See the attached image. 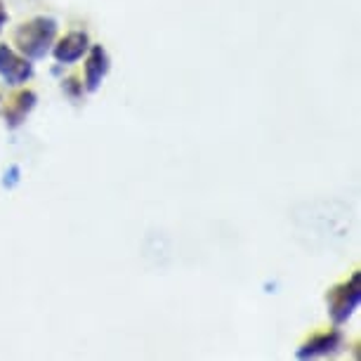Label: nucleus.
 Listing matches in <instances>:
<instances>
[{
	"label": "nucleus",
	"mask_w": 361,
	"mask_h": 361,
	"mask_svg": "<svg viewBox=\"0 0 361 361\" xmlns=\"http://www.w3.org/2000/svg\"><path fill=\"white\" fill-rule=\"evenodd\" d=\"M57 19L52 17H33L15 31V50L22 52L26 59L38 62L50 54L54 40H57Z\"/></svg>",
	"instance_id": "f257e3e1"
},
{
	"label": "nucleus",
	"mask_w": 361,
	"mask_h": 361,
	"mask_svg": "<svg viewBox=\"0 0 361 361\" xmlns=\"http://www.w3.org/2000/svg\"><path fill=\"white\" fill-rule=\"evenodd\" d=\"M326 302H329V317H331L333 326H343L350 322L361 302V274L359 271H354L347 281L333 286L329 290V295H326Z\"/></svg>",
	"instance_id": "f03ea898"
},
{
	"label": "nucleus",
	"mask_w": 361,
	"mask_h": 361,
	"mask_svg": "<svg viewBox=\"0 0 361 361\" xmlns=\"http://www.w3.org/2000/svg\"><path fill=\"white\" fill-rule=\"evenodd\" d=\"M0 78L12 87L24 85L33 78V62L10 45H0Z\"/></svg>",
	"instance_id": "7ed1b4c3"
},
{
	"label": "nucleus",
	"mask_w": 361,
	"mask_h": 361,
	"mask_svg": "<svg viewBox=\"0 0 361 361\" xmlns=\"http://www.w3.org/2000/svg\"><path fill=\"white\" fill-rule=\"evenodd\" d=\"M345 345V338L343 333L336 329L331 331H324V333H314L312 338L305 340L302 345L295 350V357L298 359H324V357H333L343 350Z\"/></svg>",
	"instance_id": "20e7f679"
},
{
	"label": "nucleus",
	"mask_w": 361,
	"mask_h": 361,
	"mask_svg": "<svg viewBox=\"0 0 361 361\" xmlns=\"http://www.w3.org/2000/svg\"><path fill=\"white\" fill-rule=\"evenodd\" d=\"M90 36L85 31H69L66 36L57 38L52 45V57L57 59V64L62 66H69V64H76L80 59L85 57L87 50H90Z\"/></svg>",
	"instance_id": "39448f33"
},
{
	"label": "nucleus",
	"mask_w": 361,
	"mask_h": 361,
	"mask_svg": "<svg viewBox=\"0 0 361 361\" xmlns=\"http://www.w3.org/2000/svg\"><path fill=\"white\" fill-rule=\"evenodd\" d=\"M111 71V59L109 52L102 45H90V50L85 54V66H83V87L85 92H97L104 78Z\"/></svg>",
	"instance_id": "423d86ee"
},
{
	"label": "nucleus",
	"mask_w": 361,
	"mask_h": 361,
	"mask_svg": "<svg viewBox=\"0 0 361 361\" xmlns=\"http://www.w3.org/2000/svg\"><path fill=\"white\" fill-rule=\"evenodd\" d=\"M38 104V94L33 90H19L15 97L5 102L3 106V121L10 130H17L26 123V118L31 116V111Z\"/></svg>",
	"instance_id": "0eeeda50"
},
{
	"label": "nucleus",
	"mask_w": 361,
	"mask_h": 361,
	"mask_svg": "<svg viewBox=\"0 0 361 361\" xmlns=\"http://www.w3.org/2000/svg\"><path fill=\"white\" fill-rule=\"evenodd\" d=\"M62 90H64L66 97L78 99V97H83L85 87H83V80H80V78L69 76V78H64V80H62Z\"/></svg>",
	"instance_id": "6e6552de"
},
{
	"label": "nucleus",
	"mask_w": 361,
	"mask_h": 361,
	"mask_svg": "<svg viewBox=\"0 0 361 361\" xmlns=\"http://www.w3.org/2000/svg\"><path fill=\"white\" fill-rule=\"evenodd\" d=\"M5 24H8V10H5L3 0H0V33H3V29H5Z\"/></svg>",
	"instance_id": "1a4fd4ad"
},
{
	"label": "nucleus",
	"mask_w": 361,
	"mask_h": 361,
	"mask_svg": "<svg viewBox=\"0 0 361 361\" xmlns=\"http://www.w3.org/2000/svg\"><path fill=\"white\" fill-rule=\"evenodd\" d=\"M0 102H3V99H0Z\"/></svg>",
	"instance_id": "9d476101"
}]
</instances>
